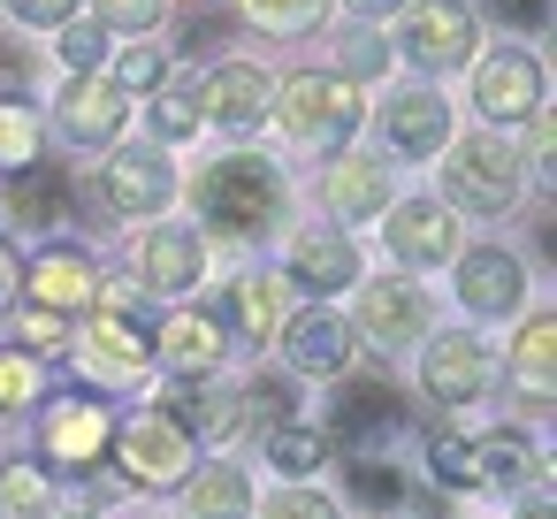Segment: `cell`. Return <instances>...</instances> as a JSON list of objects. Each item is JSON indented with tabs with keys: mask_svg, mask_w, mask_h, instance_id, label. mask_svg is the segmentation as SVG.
I'll use <instances>...</instances> for the list:
<instances>
[{
	"mask_svg": "<svg viewBox=\"0 0 557 519\" xmlns=\"http://www.w3.org/2000/svg\"><path fill=\"white\" fill-rule=\"evenodd\" d=\"M0 85H32V54H16V47H0Z\"/></svg>",
	"mask_w": 557,
	"mask_h": 519,
	"instance_id": "47",
	"label": "cell"
},
{
	"mask_svg": "<svg viewBox=\"0 0 557 519\" xmlns=\"http://www.w3.org/2000/svg\"><path fill=\"white\" fill-rule=\"evenodd\" d=\"M389 252H397L405 268H443V260L458 252V222H450L443 207L412 199V207L389 214Z\"/></svg>",
	"mask_w": 557,
	"mask_h": 519,
	"instance_id": "13",
	"label": "cell"
},
{
	"mask_svg": "<svg viewBox=\"0 0 557 519\" xmlns=\"http://www.w3.org/2000/svg\"><path fill=\"white\" fill-rule=\"evenodd\" d=\"M9 214H16L24 230H62V222H70V176H62L54 161H24V169L9 176Z\"/></svg>",
	"mask_w": 557,
	"mask_h": 519,
	"instance_id": "16",
	"label": "cell"
},
{
	"mask_svg": "<svg viewBox=\"0 0 557 519\" xmlns=\"http://www.w3.org/2000/svg\"><path fill=\"white\" fill-rule=\"evenodd\" d=\"M153 123H161V138H191L199 131V92H161Z\"/></svg>",
	"mask_w": 557,
	"mask_h": 519,
	"instance_id": "36",
	"label": "cell"
},
{
	"mask_svg": "<svg viewBox=\"0 0 557 519\" xmlns=\"http://www.w3.org/2000/svg\"><path fill=\"white\" fill-rule=\"evenodd\" d=\"M283 321H290V275H237L230 283V329L268 344Z\"/></svg>",
	"mask_w": 557,
	"mask_h": 519,
	"instance_id": "20",
	"label": "cell"
},
{
	"mask_svg": "<svg viewBox=\"0 0 557 519\" xmlns=\"http://www.w3.org/2000/svg\"><path fill=\"white\" fill-rule=\"evenodd\" d=\"M100 54H108V39H100V24H77V32L62 39V62H70L77 77H92V70H100Z\"/></svg>",
	"mask_w": 557,
	"mask_h": 519,
	"instance_id": "39",
	"label": "cell"
},
{
	"mask_svg": "<svg viewBox=\"0 0 557 519\" xmlns=\"http://www.w3.org/2000/svg\"><path fill=\"white\" fill-rule=\"evenodd\" d=\"M534 519H549V511H534Z\"/></svg>",
	"mask_w": 557,
	"mask_h": 519,
	"instance_id": "50",
	"label": "cell"
},
{
	"mask_svg": "<svg viewBox=\"0 0 557 519\" xmlns=\"http://www.w3.org/2000/svg\"><path fill=\"white\" fill-rule=\"evenodd\" d=\"M123 115H131L123 85H92V77H77V85L62 92V138H77V146H108V138L123 131Z\"/></svg>",
	"mask_w": 557,
	"mask_h": 519,
	"instance_id": "15",
	"label": "cell"
},
{
	"mask_svg": "<svg viewBox=\"0 0 557 519\" xmlns=\"http://www.w3.org/2000/svg\"><path fill=\"white\" fill-rule=\"evenodd\" d=\"M62 519H100V511H62Z\"/></svg>",
	"mask_w": 557,
	"mask_h": 519,
	"instance_id": "49",
	"label": "cell"
},
{
	"mask_svg": "<svg viewBox=\"0 0 557 519\" xmlns=\"http://www.w3.org/2000/svg\"><path fill=\"white\" fill-rule=\"evenodd\" d=\"M245 16L268 24V32H298V24L321 16V0H245Z\"/></svg>",
	"mask_w": 557,
	"mask_h": 519,
	"instance_id": "31",
	"label": "cell"
},
{
	"mask_svg": "<svg viewBox=\"0 0 557 519\" xmlns=\"http://www.w3.org/2000/svg\"><path fill=\"white\" fill-rule=\"evenodd\" d=\"M534 473H542V450L519 443V435H488L473 450V481H488V489H527Z\"/></svg>",
	"mask_w": 557,
	"mask_h": 519,
	"instance_id": "27",
	"label": "cell"
},
{
	"mask_svg": "<svg viewBox=\"0 0 557 519\" xmlns=\"http://www.w3.org/2000/svg\"><path fill=\"white\" fill-rule=\"evenodd\" d=\"M100 24H115V32H153V24H161V0H100Z\"/></svg>",
	"mask_w": 557,
	"mask_h": 519,
	"instance_id": "38",
	"label": "cell"
},
{
	"mask_svg": "<svg viewBox=\"0 0 557 519\" xmlns=\"http://www.w3.org/2000/svg\"><path fill=\"white\" fill-rule=\"evenodd\" d=\"M85 359L100 367V374H146V359H153V344L123 321V313H100L92 329H85Z\"/></svg>",
	"mask_w": 557,
	"mask_h": 519,
	"instance_id": "25",
	"label": "cell"
},
{
	"mask_svg": "<svg viewBox=\"0 0 557 519\" xmlns=\"http://www.w3.org/2000/svg\"><path fill=\"white\" fill-rule=\"evenodd\" d=\"M290 367H306V374H344L351 367V329L321 306V313H298L290 321Z\"/></svg>",
	"mask_w": 557,
	"mask_h": 519,
	"instance_id": "21",
	"label": "cell"
},
{
	"mask_svg": "<svg viewBox=\"0 0 557 519\" xmlns=\"http://www.w3.org/2000/svg\"><path fill=\"white\" fill-rule=\"evenodd\" d=\"M397 420H405V405H397L389 382H351L329 428H336V443H374V435H389Z\"/></svg>",
	"mask_w": 557,
	"mask_h": 519,
	"instance_id": "22",
	"label": "cell"
},
{
	"mask_svg": "<svg viewBox=\"0 0 557 519\" xmlns=\"http://www.w3.org/2000/svg\"><path fill=\"white\" fill-rule=\"evenodd\" d=\"M138 275H146V291H191L199 275H207V237L191 230V222H161V230H146V245H138Z\"/></svg>",
	"mask_w": 557,
	"mask_h": 519,
	"instance_id": "8",
	"label": "cell"
},
{
	"mask_svg": "<svg viewBox=\"0 0 557 519\" xmlns=\"http://www.w3.org/2000/svg\"><path fill=\"white\" fill-rule=\"evenodd\" d=\"M24 283H32L47 306H85V298L100 291V275H92V260H85V252H39Z\"/></svg>",
	"mask_w": 557,
	"mask_h": 519,
	"instance_id": "26",
	"label": "cell"
},
{
	"mask_svg": "<svg viewBox=\"0 0 557 519\" xmlns=\"http://www.w3.org/2000/svg\"><path fill=\"white\" fill-rule=\"evenodd\" d=\"M488 351L473 344V336H443V344H428V359H420V382H428V397L435 405H473L481 390H488Z\"/></svg>",
	"mask_w": 557,
	"mask_h": 519,
	"instance_id": "10",
	"label": "cell"
},
{
	"mask_svg": "<svg viewBox=\"0 0 557 519\" xmlns=\"http://www.w3.org/2000/svg\"><path fill=\"white\" fill-rule=\"evenodd\" d=\"M199 115H207V123H230V131L268 123V70H252V62H222V70L207 77V92H199Z\"/></svg>",
	"mask_w": 557,
	"mask_h": 519,
	"instance_id": "12",
	"label": "cell"
},
{
	"mask_svg": "<svg viewBox=\"0 0 557 519\" xmlns=\"http://www.w3.org/2000/svg\"><path fill=\"white\" fill-rule=\"evenodd\" d=\"M412 24H405V54L420 70H466L473 62V9L466 0H405Z\"/></svg>",
	"mask_w": 557,
	"mask_h": 519,
	"instance_id": "5",
	"label": "cell"
},
{
	"mask_svg": "<svg viewBox=\"0 0 557 519\" xmlns=\"http://www.w3.org/2000/svg\"><path fill=\"white\" fill-rule=\"evenodd\" d=\"M108 443L123 450V473L146 481V489H176V481L191 473V428H184L176 412H138V420H123Z\"/></svg>",
	"mask_w": 557,
	"mask_h": 519,
	"instance_id": "4",
	"label": "cell"
},
{
	"mask_svg": "<svg viewBox=\"0 0 557 519\" xmlns=\"http://www.w3.org/2000/svg\"><path fill=\"white\" fill-rule=\"evenodd\" d=\"M359 16H389V9H405V0H351Z\"/></svg>",
	"mask_w": 557,
	"mask_h": 519,
	"instance_id": "48",
	"label": "cell"
},
{
	"mask_svg": "<svg viewBox=\"0 0 557 519\" xmlns=\"http://www.w3.org/2000/svg\"><path fill=\"white\" fill-rule=\"evenodd\" d=\"M549 344H557L549 313H542V321H527V336H519V382L534 390V405H549Z\"/></svg>",
	"mask_w": 557,
	"mask_h": 519,
	"instance_id": "28",
	"label": "cell"
},
{
	"mask_svg": "<svg viewBox=\"0 0 557 519\" xmlns=\"http://www.w3.org/2000/svg\"><path fill=\"white\" fill-rule=\"evenodd\" d=\"M268 519H344L329 496H313V489H290V496H275L268 504Z\"/></svg>",
	"mask_w": 557,
	"mask_h": 519,
	"instance_id": "40",
	"label": "cell"
},
{
	"mask_svg": "<svg viewBox=\"0 0 557 519\" xmlns=\"http://www.w3.org/2000/svg\"><path fill=\"white\" fill-rule=\"evenodd\" d=\"M184 405H191V397H184ZM237 420H245V397H222V390H214L207 405H191V420H184V428H207V435L222 443V435H237Z\"/></svg>",
	"mask_w": 557,
	"mask_h": 519,
	"instance_id": "32",
	"label": "cell"
},
{
	"mask_svg": "<svg viewBox=\"0 0 557 519\" xmlns=\"http://www.w3.org/2000/svg\"><path fill=\"white\" fill-rule=\"evenodd\" d=\"M184 511L191 519H252V481L237 466H207L184 481Z\"/></svg>",
	"mask_w": 557,
	"mask_h": 519,
	"instance_id": "24",
	"label": "cell"
},
{
	"mask_svg": "<svg viewBox=\"0 0 557 519\" xmlns=\"http://www.w3.org/2000/svg\"><path fill=\"white\" fill-rule=\"evenodd\" d=\"M161 70H169V62H161L153 47H131V54L115 62V77H123V85H161Z\"/></svg>",
	"mask_w": 557,
	"mask_h": 519,
	"instance_id": "41",
	"label": "cell"
},
{
	"mask_svg": "<svg viewBox=\"0 0 557 519\" xmlns=\"http://www.w3.org/2000/svg\"><path fill=\"white\" fill-rule=\"evenodd\" d=\"M382 138H389L405 161L443 153V146H450V100H435V92H397V100L382 108Z\"/></svg>",
	"mask_w": 557,
	"mask_h": 519,
	"instance_id": "11",
	"label": "cell"
},
{
	"mask_svg": "<svg viewBox=\"0 0 557 519\" xmlns=\"http://www.w3.org/2000/svg\"><path fill=\"white\" fill-rule=\"evenodd\" d=\"M268 458H275L283 473H313V466L329 458V435H313V428H283V435L268 443Z\"/></svg>",
	"mask_w": 557,
	"mask_h": 519,
	"instance_id": "29",
	"label": "cell"
},
{
	"mask_svg": "<svg viewBox=\"0 0 557 519\" xmlns=\"http://www.w3.org/2000/svg\"><path fill=\"white\" fill-rule=\"evenodd\" d=\"M39 153V123L16 108V100H0V161H9V169H24Z\"/></svg>",
	"mask_w": 557,
	"mask_h": 519,
	"instance_id": "30",
	"label": "cell"
},
{
	"mask_svg": "<svg viewBox=\"0 0 557 519\" xmlns=\"http://www.w3.org/2000/svg\"><path fill=\"white\" fill-rule=\"evenodd\" d=\"M100 191H108L115 214H153V207H169L176 176H169L161 153H123V161H108V184Z\"/></svg>",
	"mask_w": 557,
	"mask_h": 519,
	"instance_id": "17",
	"label": "cell"
},
{
	"mask_svg": "<svg viewBox=\"0 0 557 519\" xmlns=\"http://www.w3.org/2000/svg\"><path fill=\"white\" fill-rule=\"evenodd\" d=\"M32 390H39V374H32V351H0V405H32Z\"/></svg>",
	"mask_w": 557,
	"mask_h": 519,
	"instance_id": "35",
	"label": "cell"
},
{
	"mask_svg": "<svg viewBox=\"0 0 557 519\" xmlns=\"http://www.w3.org/2000/svg\"><path fill=\"white\" fill-rule=\"evenodd\" d=\"M458 298H466V313H481V321H511L519 313V298H527V268L511 260V252H466L458 260Z\"/></svg>",
	"mask_w": 557,
	"mask_h": 519,
	"instance_id": "9",
	"label": "cell"
},
{
	"mask_svg": "<svg viewBox=\"0 0 557 519\" xmlns=\"http://www.w3.org/2000/svg\"><path fill=\"white\" fill-rule=\"evenodd\" d=\"M16 291H24V268H16V252H9V245H0V313L16 306Z\"/></svg>",
	"mask_w": 557,
	"mask_h": 519,
	"instance_id": "46",
	"label": "cell"
},
{
	"mask_svg": "<svg viewBox=\"0 0 557 519\" xmlns=\"http://www.w3.org/2000/svg\"><path fill=\"white\" fill-rule=\"evenodd\" d=\"M0 504H16V511H47V473H39V466H9V473H0Z\"/></svg>",
	"mask_w": 557,
	"mask_h": 519,
	"instance_id": "33",
	"label": "cell"
},
{
	"mask_svg": "<svg viewBox=\"0 0 557 519\" xmlns=\"http://www.w3.org/2000/svg\"><path fill=\"white\" fill-rule=\"evenodd\" d=\"M389 207V161H329V214L374 222Z\"/></svg>",
	"mask_w": 557,
	"mask_h": 519,
	"instance_id": "19",
	"label": "cell"
},
{
	"mask_svg": "<svg viewBox=\"0 0 557 519\" xmlns=\"http://www.w3.org/2000/svg\"><path fill=\"white\" fill-rule=\"evenodd\" d=\"M275 108H283V131H290L298 146H313V153H329V146H344V138L359 131V100H351V85L329 77V70H298Z\"/></svg>",
	"mask_w": 557,
	"mask_h": 519,
	"instance_id": "2",
	"label": "cell"
},
{
	"mask_svg": "<svg viewBox=\"0 0 557 519\" xmlns=\"http://www.w3.org/2000/svg\"><path fill=\"white\" fill-rule=\"evenodd\" d=\"M359 329H367V344L397 351V344H412L428 329V306H420L412 283H367L359 291Z\"/></svg>",
	"mask_w": 557,
	"mask_h": 519,
	"instance_id": "14",
	"label": "cell"
},
{
	"mask_svg": "<svg viewBox=\"0 0 557 519\" xmlns=\"http://www.w3.org/2000/svg\"><path fill=\"white\" fill-rule=\"evenodd\" d=\"M344 70H351V77L382 70V47H374V32H344Z\"/></svg>",
	"mask_w": 557,
	"mask_h": 519,
	"instance_id": "43",
	"label": "cell"
},
{
	"mask_svg": "<svg viewBox=\"0 0 557 519\" xmlns=\"http://www.w3.org/2000/svg\"><path fill=\"white\" fill-rule=\"evenodd\" d=\"M24 336H32V359L62 351V321H54V313H32V329H24Z\"/></svg>",
	"mask_w": 557,
	"mask_h": 519,
	"instance_id": "45",
	"label": "cell"
},
{
	"mask_svg": "<svg viewBox=\"0 0 557 519\" xmlns=\"http://www.w3.org/2000/svg\"><path fill=\"white\" fill-rule=\"evenodd\" d=\"M428 466H435V481H443V489L473 481V450H466V443H450V435H435V443H428Z\"/></svg>",
	"mask_w": 557,
	"mask_h": 519,
	"instance_id": "37",
	"label": "cell"
},
{
	"mask_svg": "<svg viewBox=\"0 0 557 519\" xmlns=\"http://www.w3.org/2000/svg\"><path fill=\"white\" fill-rule=\"evenodd\" d=\"M488 9H496L504 24H519V32H542V24H549V0H488Z\"/></svg>",
	"mask_w": 557,
	"mask_h": 519,
	"instance_id": "42",
	"label": "cell"
},
{
	"mask_svg": "<svg viewBox=\"0 0 557 519\" xmlns=\"http://www.w3.org/2000/svg\"><path fill=\"white\" fill-rule=\"evenodd\" d=\"M290 283H306V291H344V283H359V252H351V237H336V230H306V237H290Z\"/></svg>",
	"mask_w": 557,
	"mask_h": 519,
	"instance_id": "18",
	"label": "cell"
},
{
	"mask_svg": "<svg viewBox=\"0 0 557 519\" xmlns=\"http://www.w3.org/2000/svg\"><path fill=\"white\" fill-rule=\"evenodd\" d=\"M199 214L214 222V230H268L275 214H283V176H275V161H260V153H230V161H214L207 176H199Z\"/></svg>",
	"mask_w": 557,
	"mask_h": 519,
	"instance_id": "1",
	"label": "cell"
},
{
	"mask_svg": "<svg viewBox=\"0 0 557 519\" xmlns=\"http://www.w3.org/2000/svg\"><path fill=\"white\" fill-rule=\"evenodd\" d=\"M108 435H115V420H108L100 397H54L47 420H39V450H47L54 466H70V473H85V466L108 450Z\"/></svg>",
	"mask_w": 557,
	"mask_h": 519,
	"instance_id": "6",
	"label": "cell"
},
{
	"mask_svg": "<svg viewBox=\"0 0 557 519\" xmlns=\"http://www.w3.org/2000/svg\"><path fill=\"white\" fill-rule=\"evenodd\" d=\"M443 191H450V207H466V214H504V207L519 199V153H511L504 138H466V146H450V161H443Z\"/></svg>",
	"mask_w": 557,
	"mask_h": 519,
	"instance_id": "3",
	"label": "cell"
},
{
	"mask_svg": "<svg viewBox=\"0 0 557 519\" xmlns=\"http://www.w3.org/2000/svg\"><path fill=\"white\" fill-rule=\"evenodd\" d=\"M473 108L488 123H527L542 115V62L534 54H488L481 77H473Z\"/></svg>",
	"mask_w": 557,
	"mask_h": 519,
	"instance_id": "7",
	"label": "cell"
},
{
	"mask_svg": "<svg viewBox=\"0 0 557 519\" xmlns=\"http://www.w3.org/2000/svg\"><path fill=\"white\" fill-rule=\"evenodd\" d=\"M351 489H359L367 504H397V496H405L397 466H382V458H359V466H351Z\"/></svg>",
	"mask_w": 557,
	"mask_h": 519,
	"instance_id": "34",
	"label": "cell"
},
{
	"mask_svg": "<svg viewBox=\"0 0 557 519\" xmlns=\"http://www.w3.org/2000/svg\"><path fill=\"white\" fill-rule=\"evenodd\" d=\"M222 351H230V344H222V321H214V313H176V321L161 329V359H169L176 374H214Z\"/></svg>",
	"mask_w": 557,
	"mask_h": 519,
	"instance_id": "23",
	"label": "cell"
},
{
	"mask_svg": "<svg viewBox=\"0 0 557 519\" xmlns=\"http://www.w3.org/2000/svg\"><path fill=\"white\" fill-rule=\"evenodd\" d=\"M9 9H16L24 24H62V16L77 9V0H9Z\"/></svg>",
	"mask_w": 557,
	"mask_h": 519,
	"instance_id": "44",
	"label": "cell"
}]
</instances>
